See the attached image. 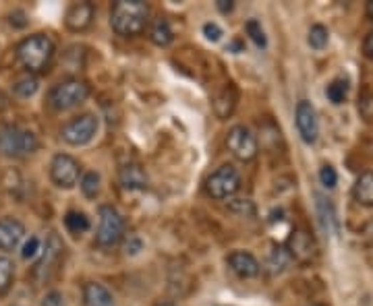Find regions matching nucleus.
I'll return each mask as SVG.
<instances>
[{
	"label": "nucleus",
	"instance_id": "1",
	"mask_svg": "<svg viewBox=\"0 0 373 306\" xmlns=\"http://www.w3.org/2000/svg\"><path fill=\"white\" fill-rule=\"evenodd\" d=\"M150 21V4L143 0H118L110 11V27L121 38L139 36Z\"/></svg>",
	"mask_w": 373,
	"mask_h": 306
},
{
	"label": "nucleus",
	"instance_id": "2",
	"mask_svg": "<svg viewBox=\"0 0 373 306\" xmlns=\"http://www.w3.org/2000/svg\"><path fill=\"white\" fill-rule=\"evenodd\" d=\"M15 52H17V60L27 73L31 75L44 73L54 56V42L46 33H34L21 40Z\"/></svg>",
	"mask_w": 373,
	"mask_h": 306
},
{
	"label": "nucleus",
	"instance_id": "3",
	"mask_svg": "<svg viewBox=\"0 0 373 306\" xmlns=\"http://www.w3.org/2000/svg\"><path fill=\"white\" fill-rule=\"evenodd\" d=\"M40 141L38 137L27 129L17 125H4L0 127V155L11 159H23L38 152Z\"/></svg>",
	"mask_w": 373,
	"mask_h": 306
},
{
	"label": "nucleus",
	"instance_id": "4",
	"mask_svg": "<svg viewBox=\"0 0 373 306\" xmlns=\"http://www.w3.org/2000/svg\"><path fill=\"white\" fill-rule=\"evenodd\" d=\"M40 253H42L40 259L36 261L34 269H31V278L36 284H46L56 273V269L61 265V259L65 255V242L61 241L58 234L50 232Z\"/></svg>",
	"mask_w": 373,
	"mask_h": 306
},
{
	"label": "nucleus",
	"instance_id": "5",
	"mask_svg": "<svg viewBox=\"0 0 373 306\" xmlns=\"http://www.w3.org/2000/svg\"><path fill=\"white\" fill-rule=\"evenodd\" d=\"M89 97V85L79 79H65L48 93V106L54 112H65L83 104Z\"/></svg>",
	"mask_w": 373,
	"mask_h": 306
},
{
	"label": "nucleus",
	"instance_id": "6",
	"mask_svg": "<svg viewBox=\"0 0 373 306\" xmlns=\"http://www.w3.org/2000/svg\"><path fill=\"white\" fill-rule=\"evenodd\" d=\"M98 216H100V226L96 232V244L100 248H112L118 242H123L127 228H125V218L118 213V209L112 205H102Z\"/></svg>",
	"mask_w": 373,
	"mask_h": 306
},
{
	"label": "nucleus",
	"instance_id": "7",
	"mask_svg": "<svg viewBox=\"0 0 373 306\" xmlns=\"http://www.w3.org/2000/svg\"><path fill=\"white\" fill-rule=\"evenodd\" d=\"M239 189H241V174L230 164L220 166L218 170L212 172L205 180V193L212 199H218V201L233 197Z\"/></svg>",
	"mask_w": 373,
	"mask_h": 306
},
{
	"label": "nucleus",
	"instance_id": "8",
	"mask_svg": "<svg viewBox=\"0 0 373 306\" xmlns=\"http://www.w3.org/2000/svg\"><path fill=\"white\" fill-rule=\"evenodd\" d=\"M50 180L58 189H73L81 180V166L73 155L56 153L50 162Z\"/></svg>",
	"mask_w": 373,
	"mask_h": 306
},
{
	"label": "nucleus",
	"instance_id": "9",
	"mask_svg": "<svg viewBox=\"0 0 373 306\" xmlns=\"http://www.w3.org/2000/svg\"><path fill=\"white\" fill-rule=\"evenodd\" d=\"M226 147L233 153L239 162H251L257 157L260 145H257V137L249 131L245 125L233 127L226 134Z\"/></svg>",
	"mask_w": 373,
	"mask_h": 306
},
{
	"label": "nucleus",
	"instance_id": "10",
	"mask_svg": "<svg viewBox=\"0 0 373 306\" xmlns=\"http://www.w3.org/2000/svg\"><path fill=\"white\" fill-rule=\"evenodd\" d=\"M96 132H98V118L93 114H81L68 120L61 129V139L73 147H79V145H88L96 137Z\"/></svg>",
	"mask_w": 373,
	"mask_h": 306
},
{
	"label": "nucleus",
	"instance_id": "11",
	"mask_svg": "<svg viewBox=\"0 0 373 306\" xmlns=\"http://www.w3.org/2000/svg\"><path fill=\"white\" fill-rule=\"evenodd\" d=\"M295 122H297V131L301 134V139L307 145H313L317 141V134H320V125H317V114H315V108L311 106V102L301 100L297 104Z\"/></svg>",
	"mask_w": 373,
	"mask_h": 306
},
{
	"label": "nucleus",
	"instance_id": "12",
	"mask_svg": "<svg viewBox=\"0 0 373 306\" xmlns=\"http://www.w3.org/2000/svg\"><path fill=\"white\" fill-rule=\"evenodd\" d=\"M286 250L290 255V259L299 263H307L315 257L317 253V246H315V241L311 238V234L305 232V230H295L288 238V244H286Z\"/></svg>",
	"mask_w": 373,
	"mask_h": 306
},
{
	"label": "nucleus",
	"instance_id": "13",
	"mask_svg": "<svg viewBox=\"0 0 373 306\" xmlns=\"http://www.w3.org/2000/svg\"><path fill=\"white\" fill-rule=\"evenodd\" d=\"M93 4L91 2H75L68 6L65 15V25L66 29L79 33V31H86L91 21H93Z\"/></svg>",
	"mask_w": 373,
	"mask_h": 306
},
{
	"label": "nucleus",
	"instance_id": "14",
	"mask_svg": "<svg viewBox=\"0 0 373 306\" xmlns=\"http://www.w3.org/2000/svg\"><path fill=\"white\" fill-rule=\"evenodd\" d=\"M226 261H228V267H230L239 278H242V280L257 278L260 271H262L260 261H257L251 253H247V250H235V253H230Z\"/></svg>",
	"mask_w": 373,
	"mask_h": 306
},
{
	"label": "nucleus",
	"instance_id": "15",
	"mask_svg": "<svg viewBox=\"0 0 373 306\" xmlns=\"http://www.w3.org/2000/svg\"><path fill=\"white\" fill-rule=\"evenodd\" d=\"M25 236V226L19 219L2 218L0 219V250L11 253L21 244Z\"/></svg>",
	"mask_w": 373,
	"mask_h": 306
},
{
	"label": "nucleus",
	"instance_id": "16",
	"mask_svg": "<svg viewBox=\"0 0 373 306\" xmlns=\"http://www.w3.org/2000/svg\"><path fill=\"white\" fill-rule=\"evenodd\" d=\"M81 298H83V306H116L112 292L100 282H88L83 285Z\"/></svg>",
	"mask_w": 373,
	"mask_h": 306
},
{
	"label": "nucleus",
	"instance_id": "17",
	"mask_svg": "<svg viewBox=\"0 0 373 306\" xmlns=\"http://www.w3.org/2000/svg\"><path fill=\"white\" fill-rule=\"evenodd\" d=\"M118 180H121V186L125 191H143V189H148V174L139 164L123 166L121 172H118Z\"/></svg>",
	"mask_w": 373,
	"mask_h": 306
},
{
	"label": "nucleus",
	"instance_id": "18",
	"mask_svg": "<svg viewBox=\"0 0 373 306\" xmlns=\"http://www.w3.org/2000/svg\"><path fill=\"white\" fill-rule=\"evenodd\" d=\"M237 102H239V91L233 83H228L226 88L220 91L218 95L214 97V112L220 120H226L235 108H237Z\"/></svg>",
	"mask_w": 373,
	"mask_h": 306
},
{
	"label": "nucleus",
	"instance_id": "19",
	"mask_svg": "<svg viewBox=\"0 0 373 306\" xmlns=\"http://www.w3.org/2000/svg\"><path fill=\"white\" fill-rule=\"evenodd\" d=\"M352 197L363 207H373V172H363L352 186Z\"/></svg>",
	"mask_w": 373,
	"mask_h": 306
},
{
	"label": "nucleus",
	"instance_id": "20",
	"mask_svg": "<svg viewBox=\"0 0 373 306\" xmlns=\"http://www.w3.org/2000/svg\"><path fill=\"white\" fill-rule=\"evenodd\" d=\"M150 40L154 42L155 46H160V48H164V46H168L173 40H175V33H173V27H170V23L166 21V19H155L152 23V27H150Z\"/></svg>",
	"mask_w": 373,
	"mask_h": 306
},
{
	"label": "nucleus",
	"instance_id": "21",
	"mask_svg": "<svg viewBox=\"0 0 373 306\" xmlns=\"http://www.w3.org/2000/svg\"><path fill=\"white\" fill-rule=\"evenodd\" d=\"M38 88H40L38 77H36V75H31V73H25V75L17 77V79L13 81V93H15L17 97H21V100L31 97V95L38 91Z\"/></svg>",
	"mask_w": 373,
	"mask_h": 306
},
{
	"label": "nucleus",
	"instance_id": "22",
	"mask_svg": "<svg viewBox=\"0 0 373 306\" xmlns=\"http://www.w3.org/2000/svg\"><path fill=\"white\" fill-rule=\"evenodd\" d=\"M290 261H292V259H290V255H288L286 248H282V246H274V248L270 250V255H267L265 267H267L270 273H282Z\"/></svg>",
	"mask_w": 373,
	"mask_h": 306
},
{
	"label": "nucleus",
	"instance_id": "23",
	"mask_svg": "<svg viewBox=\"0 0 373 306\" xmlns=\"http://www.w3.org/2000/svg\"><path fill=\"white\" fill-rule=\"evenodd\" d=\"M65 226L73 234H83L89 230V218L83 211H68L65 216Z\"/></svg>",
	"mask_w": 373,
	"mask_h": 306
},
{
	"label": "nucleus",
	"instance_id": "24",
	"mask_svg": "<svg viewBox=\"0 0 373 306\" xmlns=\"http://www.w3.org/2000/svg\"><path fill=\"white\" fill-rule=\"evenodd\" d=\"M326 95H328V100L332 104H336V106L342 104L347 100V95H349V81L347 79H334L326 88Z\"/></svg>",
	"mask_w": 373,
	"mask_h": 306
},
{
	"label": "nucleus",
	"instance_id": "25",
	"mask_svg": "<svg viewBox=\"0 0 373 306\" xmlns=\"http://www.w3.org/2000/svg\"><path fill=\"white\" fill-rule=\"evenodd\" d=\"M328 40H329V33L324 25H320V23L311 25V29H309V36H307V42L313 50H324V48L328 46Z\"/></svg>",
	"mask_w": 373,
	"mask_h": 306
},
{
	"label": "nucleus",
	"instance_id": "26",
	"mask_svg": "<svg viewBox=\"0 0 373 306\" xmlns=\"http://www.w3.org/2000/svg\"><path fill=\"white\" fill-rule=\"evenodd\" d=\"M81 193L88 199H96L100 193V174L98 172H86L79 180Z\"/></svg>",
	"mask_w": 373,
	"mask_h": 306
},
{
	"label": "nucleus",
	"instance_id": "27",
	"mask_svg": "<svg viewBox=\"0 0 373 306\" xmlns=\"http://www.w3.org/2000/svg\"><path fill=\"white\" fill-rule=\"evenodd\" d=\"M13 278H15V265H13V261L6 259V257H0V294H4L11 287Z\"/></svg>",
	"mask_w": 373,
	"mask_h": 306
},
{
	"label": "nucleus",
	"instance_id": "28",
	"mask_svg": "<svg viewBox=\"0 0 373 306\" xmlns=\"http://www.w3.org/2000/svg\"><path fill=\"white\" fill-rule=\"evenodd\" d=\"M245 31H247V36L253 40V44L257 46V48H265L267 46V38H265L264 29H262V23L257 21V19H249V21L245 23Z\"/></svg>",
	"mask_w": 373,
	"mask_h": 306
},
{
	"label": "nucleus",
	"instance_id": "29",
	"mask_svg": "<svg viewBox=\"0 0 373 306\" xmlns=\"http://www.w3.org/2000/svg\"><path fill=\"white\" fill-rule=\"evenodd\" d=\"M359 114L365 122H373V89H365L359 95Z\"/></svg>",
	"mask_w": 373,
	"mask_h": 306
},
{
	"label": "nucleus",
	"instance_id": "30",
	"mask_svg": "<svg viewBox=\"0 0 373 306\" xmlns=\"http://www.w3.org/2000/svg\"><path fill=\"white\" fill-rule=\"evenodd\" d=\"M42 250V242L38 236H31L29 241L23 244V250H21V257L23 259H34L38 253Z\"/></svg>",
	"mask_w": 373,
	"mask_h": 306
},
{
	"label": "nucleus",
	"instance_id": "31",
	"mask_svg": "<svg viewBox=\"0 0 373 306\" xmlns=\"http://www.w3.org/2000/svg\"><path fill=\"white\" fill-rule=\"evenodd\" d=\"M320 180H322V184L326 186V189H334L336 186V182H338V174H336V170L326 164V166H322V170H320Z\"/></svg>",
	"mask_w": 373,
	"mask_h": 306
},
{
	"label": "nucleus",
	"instance_id": "32",
	"mask_svg": "<svg viewBox=\"0 0 373 306\" xmlns=\"http://www.w3.org/2000/svg\"><path fill=\"white\" fill-rule=\"evenodd\" d=\"M125 244H123V248H125V253L127 255H137L141 248H143V242H141V238L137 236V234H125Z\"/></svg>",
	"mask_w": 373,
	"mask_h": 306
},
{
	"label": "nucleus",
	"instance_id": "33",
	"mask_svg": "<svg viewBox=\"0 0 373 306\" xmlns=\"http://www.w3.org/2000/svg\"><path fill=\"white\" fill-rule=\"evenodd\" d=\"M203 36H205L210 42H218L220 38H222V29H220L218 23H205V25H203Z\"/></svg>",
	"mask_w": 373,
	"mask_h": 306
},
{
	"label": "nucleus",
	"instance_id": "34",
	"mask_svg": "<svg viewBox=\"0 0 373 306\" xmlns=\"http://www.w3.org/2000/svg\"><path fill=\"white\" fill-rule=\"evenodd\" d=\"M42 306H63V296L58 292H50L42 300Z\"/></svg>",
	"mask_w": 373,
	"mask_h": 306
},
{
	"label": "nucleus",
	"instance_id": "35",
	"mask_svg": "<svg viewBox=\"0 0 373 306\" xmlns=\"http://www.w3.org/2000/svg\"><path fill=\"white\" fill-rule=\"evenodd\" d=\"M363 54H365L369 60H373V29L365 36V40H363Z\"/></svg>",
	"mask_w": 373,
	"mask_h": 306
},
{
	"label": "nucleus",
	"instance_id": "36",
	"mask_svg": "<svg viewBox=\"0 0 373 306\" xmlns=\"http://www.w3.org/2000/svg\"><path fill=\"white\" fill-rule=\"evenodd\" d=\"M216 6H218L220 13H230V11L235 9V2H233V0H218Z\"/></svg>",
	"mask_w": 373,
	"mask_h": 306
},
{
	"label": "nucleus",
	"instance_id": "37",
	"mask_svg": "<svg viewBox=\"0 0 373 306\" xmlns=\"http://www.w3.org/2000/svg\"><path fill=\"white\" fill-rule=\"evenodd\" d=\"M367 17L373 21V0L372 2H367Z\"/></svg>",
	"mask_w": 373,
	"mask_h": 306
},
{
	"label": "nucleus",
	"instance_id": "38",
	"mask_svg": "<svg viewBox=\"0 0 373 306\" xmlns=\"http://www.w3.org/2000/svg\"><path fill=\"white\" fill-rule=\"evenodd\" d=\"M158 306H175V305H170V302H164V305H158Z\"/></svg>",
	"mask_w": 373,
	"mask_h": 306
},
{
	"label": "nucleus",
	"instance_id": "39",
	"mask_svg": "<svg viewBox=\"0 0 373 306\" xmlns=\"http://www.w3.org/2000/svg\"><path fill=\"white\" fill-rule=\"evenodd\" d=\"M311 306H322V305H311Z\"/></svg>",
	"mask_w": 373,
	"mask_h": 306
}]
</instances>
